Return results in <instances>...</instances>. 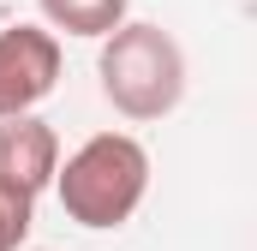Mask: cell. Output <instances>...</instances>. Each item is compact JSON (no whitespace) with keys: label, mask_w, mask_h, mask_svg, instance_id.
<instances>
[{"label":"cell","mask_w":257,"mask_h":251,"mask_svg":"<svg viewBox=\"0 0 257 251\" xmlns=\"http://www.w3.org/2000/svg\"><path fill=\"white\" fill-rule=\"evenodd\" d=\"M96 78H102V96L114 114H126L138 126L168 120L186 96V48L174 42V30L126 18L114 36H102Z\"/></svg>","instance_id":"2"},{"label":"cell","mask_w":257,"mask_h":251,"mask_svg":"<svg viewBox=\"0 0 257 251\" xmlns=\"http://www.w3.org/2000/svg\"><path fill=\"white\" fill-rule=\"evenodd\" d=\"M54 191L78 227L90 233L126 227L150 191V150L132 132H96L54 168Z\"/></svg>","instance_id":"1"},{"label":"cell","mask_w":257,"mask_h":251,"mask_svg":"<svg viewBox=\"0 0 257 251\" xmlns=\"http://www.w3.org/2000/svg\"><path fill=\"white\" fill-rule=\"evenodd\" d=\"M54 168H60V138L48 120H36V114L0 120V191L36 203L54 186Z\"/></svg>","instance_id":"4"},{"label":"cell","mask_w":257,"mask_h":251,"mask_svg":"<svg viewBox=\"0 0 257 251\" xmlns=\"http://www.w3.org/2000/svg\"><path fill=\"white\" fill-rule=\"evenodd\" d=\"M60 84V36L42 24L0 30V120L36 114Z\"/></svg>","instance_id":"3"},{"label":"cell","mask_w":257,"mask_h":251,"mask_svg":"<svg viewBox=\"0 0 257 251\" xmlns=\"http://www.w3.org/2000/svg\"><path fill=\"white\" fill-rule=\"evenodd\" d=\"M42 6V30H66V36H114L126 24L132 0H36Z\"/></svg>","instance_id":"5"},{"label":"cell","mask_w":257,"mask_h":251,"mask_svg":"<svg viewBox=\"0 0 257 251\" xmlns=\"http://www.w3.org/2000/svg\"><path fill=\"white\" fill-rule=\"evenodd\" d=\"M30 209H36V203L0 191V251H18L24 239H30Z\"/></svg>","instance_id":"6"}]
</instances>
